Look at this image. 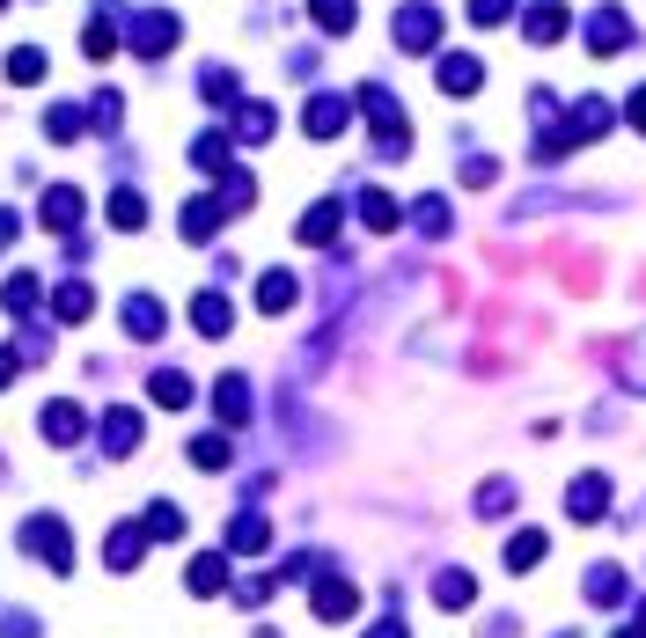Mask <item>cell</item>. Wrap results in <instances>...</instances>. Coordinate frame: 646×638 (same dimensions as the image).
<instances>
[{"label": "cell", "mask_w": 646, "mask_h": 638, "mask_svg": "<svg viewBox=\"0 0 646 638\" xmlns=\"http://www.w3.org/2000/svg\"><path fill=\"white\" fill-rule=\"evenodd\" d=\"M477 81H485V67L463 59V51H448V67H441V89H448V96H471Z\"/></svg>", "instance_id": "1"}, {"label": "cell", "mask_w": 646, "mask_h": 638, "mask_svg": "<svg viewBox=\"0 0 646 638\" xmlns=\"http://www.w3.org/2000/svg\"><path fill=\"white\" fill-rule=\"evenodd\" d=\"M434 30H441V15H434V8H404V15H397V37H404L412 51L434 45Z\"/></svg>", "instance_id": "2"}, {"label": "cell", "mask_w": 646, "mask_h": 638, "mask_svg": "<svg viewBox=\"0 0 646 638\" xmlns=\"http://www.w3.org/2000/svg\"><path fill=\"white\" fill-rule=\"evenodd\" d=\"M588 45H596V51H618L624 45V15H618V8H602L596 23H588Z\"/></svg>", "instance_id": "3"}, {"label": "cell", "mask_w": 646, "mask_h": 638, "mask_svg": "<svg viewBox=\"0 0 646 638\" xmlns=\"http://www.w3.org/2000/svg\"><path fill=\"white\" fill-rule=\"evenodd\" d=\"M602 499H610V485H602V477H580V485H573V514H580V521L602 514Z\"/></svg>", "instance_id": "4"}, {"label": "cell", "mask_w": 646, "mask_h": 638, "mask_svg": "<svg viewBox=\"0 0 646 638\" xmlns=\"http://www.w3.org/2000/svg\"><path fill=\"white\" fill-rule=\"evenodd\" d=\"M529 37H537V45H551V37H558V30H566V8H529Z\"/></svg>", "instance_id": "5"}, {"label": "cell", "mask_w": 646, "mask_h": 638, "mask_svg": "<svg viewBox=\"0 0 646 638\" xmlns=\"http://www.w3.org/2000/svg\"><path fill=\"white\" fill-rule=\"evenodd\" d=\"M45 221H51V228H74V221H81V192H51V198H45Z\"/></svg>", "instance_id": "6"}, {"label": "cell", "mask_w": 646, "mask_h": 638, "mask_svg": "<svg viewBox=\"0 0 646 638\" xmlns=\"http://www.w3.org/2000/svg\"><path fill=\"white\" fill-rule=\"evenodd\" d=\"M331 228H338V206H316V213H301V243H331Z\"/></svg>", "instance_id": "7"}, {"label": "cell", "mask_w": 646, "mask_h": 638, "mask_svg": "<svg viewBox=\"0 0 646 638\" xmlns=\"http://www.w3.org/2000/svg\"><path fill=\"white\" fill-rule=\"evenodd\" d=\"M111 221H118V228H140V221H148L140 192H118V198H111Z\"/></svg>", "instance_id": "8"}, {"label": "cell", "mask_w": 646, "mask_h": 638, "mask_svg": "<svg viewBox=\"0 0 646 638\" xmlns=\"http://www.w3.org/2000/svg\"><path fill=\"white\" fill-rule=\"evenodd\" d=\"M360 221H368V228H397V206H390L382 192H368V198H360Z\"/></svg>", "instance_id": "9"}, {"label": "cell", "mask_w": 646, "mask_h": 638, "mask_svg": "<svg viewBox=\"0 0 646 638\" xmlns=\"http://www.w3.org/2000/svg\"><path fill=\"white\" fill-rule=\"evenodd\" d=\"M45 433H51V441H67V433H81V411H74V404H51Z\"/></svg>", "instance_id": "10"}, {"label": "cell", "mask_w": 646, "mask_h": 638, "mask_svg": "<svg viewBox=\"0 0 646 638\" xmlns=\"http://www.w3.org/2000/svg\"><path fill=\"white\" fill-rule=\"evenodd\" d=\"M316 23L323 30H353V0H316Z\"/></svg>", "instance_id": "11"}, {"label": "cell", "mask_w": 646, "mask_h": 638, "mask_svg": "<svg viewBox=\"0 0 646 638\" xmlns=\"http://www.w3.org/2000/svg\"><path fill=\"white\" fill-rule=\"evenodd\" d=\"M154 396H162V404H192V382H184V374H154Z\"/></svg>", "instance_id": "12"}, {"label": "cell", "mask_w": 646, "mask_h": 638, "mask_svg": "<svg viewBox=\"0 0 646 638\" xmlns=\"http://www.w3.org/2000/svg\"><path fill=\"white\" fill-rule=\"evenodd\" d=\"M257 301H265V309H287V301H295V279H287V271H273V279H265V294H257Z\"/></svg>", "instance_id": "13"}, {"label": "cell", "mask_w": 646, "mask_h": 638, "mask_svg": "<svg viewBox=\"0 0 646 638\" xmlns=\"http://www.w3.org/2000/svg\"><path fill=\"white\" fill-rule=\"evenodd\" d=\"M8 74H15V81H37V74H45V51H15V59H8Z\"/></svg>", "instance_id": "14"}, {"label": "cell", "mask_w": 646, "mask_h": 638, "mask_svg": "<svg viewBox=\"0 0 646 638\" xmlns=\"http://www.w3.org/2000/svg\"><path fill=\"white\" fill-rule=\"evenodd\" d=\"M544 558V536H515V550H507V565H537Z\"/></svg>", "instance_id": "15"}, {"label": "cell", "mask_w": 646, "mask_h": 638, "mask_svg": "<svg viewBox=\"0 0 646 638\" xmlns=\"http://www.w3.org/2000/svg\"><path fill=\"white\" fill-rule=\"evenodd\" d=\"M471 23H507V0H471Z\"/></svg>", "instance_id": "16"}, {"label": "cell", "mask_w": 646, "mask_h": 638, "mask_svg": "<svg viewBox=\"0 0 646 638\" xmlns=\"http://www.w3.org/2000/svg\"><path fill=\"white\" fill-rule=\"evenodd\" d=\"M632 125H639V132H646V89H639V96H632Z\"/></svg>", "instance_id": "17"}]
</instances>
